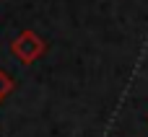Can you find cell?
I'll return each instance as SVG.
<instances>
[{"label":"cell","instance_id":"obj_1","mask_svg":"<svg viewBox=\"0 0 148 137\" xmlns=\"http://www.w3.org/2000/svg\"><path fill=\"white\" fill-rule=\"evenodd\" d=\"M10 54L21 62V65H34L36 60H42L47 54V41L34 31V28H23L13 41H10Z\"/></svg>","mask_w":148,"mask_h":137},{"label":"cell","instance_id":"obj_2","mask_svg":"<svg viewBox=\"0 0 148 137\" xmlns=\"http://www.w3.org/2000/svg\"><path fill=\"white\" fill-rule=\"evenodd\" d=\"M13 88H16L13 78H10V75H8V73L0 67V104H3V101H5L10 93H13Z\"/></svg>","mask_w":148,"mask_h":137}]
</instances>
